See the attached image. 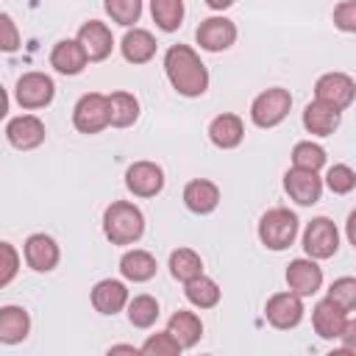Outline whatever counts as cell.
Here are the masks:
<instances>
[{"label": "cell", "mask_w": 356, "mask_h": 356, "mask_svg": "<svg viewBox=\"0 0 356 356\" xmlns=\"http://www.w3.org/2000/svg\"><path fill=\"white\" fill-rule=\"evenodd\" d=\"M103 8L111 17V22L122 28H131L142 17V0H103Z\"/></svg>", "instance_id": "33"}, {"label": "cell", "mask_w": 356, "mask_h": 356, "mask_svg": "<svg viewBox=\"0 0 356 356\" xmlns=\"http://www.w3.org/2000/svg\"><path fill=\"white\" fill-rule=\"evenodd\" d=\"M264 317L273 328H281V331H289L295 328L300 320H303V298L284 289V292H275L267 298L264 303Z\"/></svg>", "instance_id": "9"}, {"label": "cell", "mask_w": 356, "mask_h": 356, "mask_svg": "<svg viewBox=\"0 0 356 356\" xmlns=\"http://www.w3.org/2000/svg\"><path fill=\"white\" fill-rule=\"evenodd\" d=\"M195 42L200 44V50L206 53H220V50H228L234 42H236V25L222 17V14H214V17H206L197 31H195Z\"/></svg>", "instance_id": "10"}, {"label": "cell", "mask_w": 356, "mask_h": 356, "mask_svg": "<svg viewBox=\"0 0 356 356\" xmlns=\"http://www.w3.org/2000/svg\"><path fill=\"white\" fill-rule=\"evenodd\" d=\"M14 97L17 103L25 108V111H36V108H44L53 103L56 97V83L47 72H25L19 75L17 86H14Z\"/></svg>", "instance_id": "6"}, {"label": "cell", "mask_w": 356, "mask_h": 356, "mask_svg": "<svg viewBox=\"0 0 356 356\" xmlns=\"http://www.w3.org/2000/svg\"><path fill=\"white\" fill-rule=\"evenodd\" d=\"M298 236V214L284 209V206H275V209H267L259 220V242L267 248V250H286Z\"/></svg>", "instance_id": "3"}, {"label": "cell", "mask_w": 356, "mask_h": 356, "mask_svg": "<svg viewBox=\"0 0 356 356\" xmlns=\"http://www.w3.org/2000/svg\"><path fill=\"white\" fill-rule=\"evenodd\" d=\"M103 234L111 245H136L145 234V214L131 200H114L103 211Z\"/></svg>", "instance_id": "2"}, {"label": "cell", "mask_w": 356, "mask_h": 356, "mask_svg": "<svg viewBox=\"0 0 356 356\" xmlns=\"http://www.w3.org/2000/svg\"><path fill=\"white\" fill-rule=\"evenodd\" d=\"M125 303H128V286H125L122 281H117V278H103V281H97V284L92 286V306H95V312L114 317L117 312L125 309Z\"/></svg>", "instance_id": "21"}, {"label": "cell", "mask_w": 356, "mask_h": 356, "mask_svg": "<svg viewBox=\"0 0 356 356\" xmlns=\"http://www.w3.org/2000/svg\"><path fill=\"white\" fill-rule=\"evenodd\" d=\"M286 286H289V292H295L300 298L317 295L323 286V267L309 256L292 259L286 267Z\"/></svg>", "instance_id": "12"}, {"label": "cell", "mask_w": 356, "mask_h": 356, "mask_svg": "<svg viewBox=\"0 0 356 356\" xmlns=\"http://www.w3.org/2000/svg\"><path fill=\"white\" fill-rule=\"evenodd\" d=\"M325 298H331L337 306H342L345 312H353L356 309V278H350V275H342V278H337L331 286H328V295Z\"/></svg>", "instance_id": "36"}, {"label": "cell", "mask_w": 356, "mask_h": 356, "mask_svg": "<svg viewBox=\"0 0 356 356\" xmlns=\"http://www.w3.org/2000/svg\"><path fill=\"white\" fill-rule=\"evenodd\" d=\"M125 186L136 197H156L164 189V170L156 161H134L125 170Z\"/></svg>", "instance_id": "11"}, {"label": "cell", "mask_w": 356, "mask_h": 356, "mask_svg": "<svg viewBox=\"0 0 356 356\" xmlns=\"http://www.w3.org/2000/svg\"><path fill=\"white\" fill-rule=\"evenodd\" d=\"M89 58L83 53V47L78 44V39H58L50 50V67L61 75H81L86 70Z\"/></svg>", "instance_id": "19"}, {"label": "cell", "mask_w": 356, "mask_h": 356, "mask_svg": "<svg viewBox=\"0 0 356 356\" xmlns=\"http://www.w3.org/2000/svg\"><path fill=\"white\" fill-rule=\"evenodd\" d=\"M353 97H356V81L348 72H323L314 81V100L337 111H345L353 103Z\"/></svg>", "instance_id": "8"}, {"label": "cell", "mask_w": 356, "mask_h": 356, "mask_svg": "<svg viewBox=\"0 0 356 356\" xmlns=\"http://www.w3.org/2000/svg\"><path fill=\"white\" fill-rule=\"evenodd\" d=\"M334 195H350L356 189V172L348 164H331L323 181Z\"/></svg>", "instance_id": "35"}, {"label": "cell", "mask_w": 356, "mask_h": 356, "mask_svg": "<svg viewBox=\"0 0 356 356\" xmlns=\"http://www.w3.org/2000/svg\"><path fill=\"white\" fill-rule=\"evenodd\" d=\"M209 139L214 147L220 150H234L242 145L245 139V122L239 114H231V111H222L217 114L211 122H209Z\"/></svg>", "instance_id": "18"}, {"label": "cell", "mask_w": 356, "mask_h": 356, "mask_svg": "<svg viewBox=\"0 0 356 356\" xmlns=\"http://www.w3.org/2000/svg\"><path fill=\"white\" fill-rule=\"evenodd\" d=\"M125 309H128V323L134 328H150L161 314L159 300L153 295H134V298H128Z\"/></svg>", "instance_id": "31"}, {"label": "cell", "mask_w": 356, "mask_h": 356, "mask_svg": "<svg viewBox=\"0 0 356 356\" xmlns=\"http://www.w3.org/2000/svg\"><path fill=\"white\" fill-rule=\"evenodd\" d=\"M325 150L312 142V139H303L292 147V167H300V170H312V172H320L325 167Z\"/></svg>", "instance_id": "32"}, {"label": "cell", "mask_w": 356, "mask_h": 356, "mask_svg": "<svg viewBox=\"0 0 356 356\" xmlns=\"http://www.w3.org/2000/svg\"><path fill=\"white\" fill-rule=\"evenodd\" d=\"M334 25L342 33H356V0H342L334 6Z\"/></svg>", "instance_id": "39"}, {"label": "cell", "mask_w": 356, "mask_h": 356, "mask_svg": "<svg viewBox=\"0 0 356 356\" xmlns=\"http://www.w3.org/2000/svg\"><path fill=\"white\" fill-rule=\"evenodd\" d=\"M44 136H47L44 122L36 114H19V117L8 120V125H6V139L17 150H33L44 142Z\"/></svg>", "instance_id": "16"}, {"label": "cell", "mask_w": 356, "mask_h": 356, "mask_svg": "<svg viewBox=\"0 0 356 356\" xmlns=\"http://www.w3.org/2000/svg\"><path fill=\"white\" fill-rule=\"evenodd\" d=\"M289 108H292L289 89L270 86V89H264V92H259L253 97V103H250V122L256 128H264V131L267 128H275V125H281L286 120Z\"/></svg>", "instance_id": "4"}, {"label": "cell", "mask_w": 356, "mask_h": 356, "mask_svg": "<svg viewBox=\"0 0 356 356\" xmlns=\"http://www.w3.org/2000/svg\"><path fill=\"white\" fill-rule=\"evenodd\" d=\"M8 114V92L0 86V120Z\"/></svg>", "instance_id": "42"}, {"label": "cell", "mask_w": 356, "mask_h": 356, "mask_svg": "<svg viewBox=\"0 0 356 356\" xmlns=\"http://www.w3.org/2000/svg\"><path fill=\"white\" fill-rule=\"evenodd\" d=\"M108 97V125L114 128H131L136 120H139V100L136 95L125 92V89H117Z\"/></svg>", "instance_id": "27"}, {"label": "cell", "mask_w": 356, "mask_h": 356, "mask_svg": "<svg viewBox=\"0 0 356 356\" xmlns=\"http://www.w3.org/2000/svg\"><path fill=\"white\" fill-rule=\"evenodd\" d=\"M19 273V253L11 242H0V289L8 286Z\"/></svg>", "instance_id": "37"}, {"label": "cell", "mask_w": 356, "mask_h": 356, "mask_svg": "<svg viewBox=\"0 0 356 356\" xmlns=\"http://www.w3.org/2000/svg\"><path fill=\"white\" fill-rule=\"evenodd\" d=\"M184 348L178 345V339L164 328V331H156V334H150L142 345H139V353H145V356H178Z\"/></svg>", "instance_id": "34"}, {"label": "cell", "mask_w": 356, "mask_h": 356, "mask_svg": "<svg viewBox=\"0 0 356 356\" xmlns=\"http://www.w3.org/2000/svg\"><path fill=\"white\" fill-rule=\"evenodd\" d=\"M19 50V28L17 22L0 11V53H17Z\"/></svg>", "instance_id": "38"}, {"label": "cell", "mask_w": 356, "mask_h": 356, "mask_svg": "<svg viewBox=\"0 0 356 356\" xmlns=\"http://www.w3.org/2000/svg\"><path fill=\"white\" fill-rule=\"evenodd\" d=\"M184 295L195 309H214L220 303V298H222V289L217 286L214 278L200 273V275H195V278H189L184 284Z\"/></svg>", "instance_id": "28"}, {"label": "cell", "mask_w": 356, "mask_h": 356, "mask_svg": "<svg viewBox=\"0 0 356 356\" xmlns=\"http://www.w3.org/2000/svg\"><path fill=\"white\" fill-rule=\"evenodd\" d=\"M156 270H159L156 256L147 253V250H142V248H131V250H125L122 259H120V273H122V278H125V281H134V284L150 281V278L156 275Z\"/></svg>", "instance_id": "24"}, {"label": "cell", "mask_w": 356, "mask_h": 356, "mask_svg": "<svg viewBox=\"0 0 356 356\" xmlns=\"http://www.w3.org/2000/svg\"><path fill=\"white\" fill-rule=\"evenodd\" d=\"M31 331V314L22 306H0V342L17 345Z\"/></svg>", "instance_id": "26"}, {"label": "cell", "mask_w": 356, "mask_h": 356, "mask_svg": "<svg viewBox=\"0 0 356 356\" xmlns=\"http://www.w3.org/2000/svg\"><path fill=\"white\" fill-rule=\"evenodd\" d=\"M72 125L78 134H86V136L108 128V97L100 92L81 95L78 103L72 106Z\"/></svg>", "instance_id": "5"}, {"label": "cell", "mask_w": 356, "mask_h": 356, "mask_svg": "<svg viewBox=\"0 0 356 356\" xmlns=\"http://www.w3.org/2000/svg\"><path fill=\"white\" fill-rule=\"evenodd\" d=\"M167 331H170V334L178 339V345L186 350V348H195V345L200 342V337H203V323H200V317H197L195 312L178 309V312L170 314Z\"/></svg>", "instance_id": "25"}, {"label": "cell", "mask_w": 356, "mask_h": 356, "mask_svg": "<svg viewBox=\"0 0 356 356\" xmlns=\"http://www.w3.org/2000/svg\"><path fill=\"white\" fill-rule=\"evenodd\" d=\"M303 250L309 259L323 261L339 250V228L328 217H314L303 231Z\"/></svg>", "instance_id": "7"}, {"label": "cell", "mask_w": 356, "mask_h": 356, "mask_svg": "<svg viewBox=\"0 0 356 356\" xmlns=\"http://www.w3.org/2000/svg\"><path fill=\"white\" fill-rule=\"evenodd\" d=\"M184 206L192 214H211L220 206V186L209 178H192L184 186Z\"/></svg>", "instance_id": "20"}, {"label": "cell", "mask_w": 356, "mask_h": 356, "mask_svg": "<svg viewBox=\"0 0 356 356\" xmlns=\"http://www.w3.org/2000/svg\"><path fill=\"white\" fill-rule=\"evenodd\" d=\"M284 189L298 206H314L323 195V178L312 170L292 167L284 172Z\"/></svg>", "instance_id": "13"}, {"label": "cell", "mask_w": 356, "mask_h": 356, "mask_svg": "<svg viewBox=\"0 0 356 356\" xmlns=\"http://www.w3.org/2000/svg\"><path fill=\"white\" fill-rule=\"evenodd\" d=\"M236 0H206V6L211 8V11H225V8H231Z\"/></svg>", "instance_id": "40"}, {"label": "cell", "mask_w": 356, "mask_h": 356, "mask_svg": "<svg viewBox=\"0 0 356 356\" xmlns=\"http://www.w3.org/2000/svg\"><path fill=\"white\" fill-rule=\"evenodd\" d=\"M167 267H170V275H172L175 281L186 284L189 278H195V275L203 273V259H200L192 248H175V250L170 253Z\"/></svg>", "instance_id": "29"}, {"label": "cell", "mask_w": 356, "mask_h": 356, "mask_svg": "<svg viewBox=\"0 0 356 356\" xmlns=\"http://www.w3.org/2000/svg\"><path fill=\"white\" fill-rule=\"evenodd\" d=\"M350 312H345L342 306H337L331 298H323L314 303L312 309V325H314V334L320 339H339L345 323H348Z\"/></svg>", "instance_id": "17"}, {"label": "cell", "mask_w": 356, "mask_h": 356, "mask_svg": "<svg viewBox=\"0 0 356 356\" xmlns=\"http://www.w3.org/2000/svg\"><path fill=\"white\" fill-rule=\"evenodd\" d=\"M164 72L181 97H200L209 89V70L189 44H170L164 53Z\"/></svg>", "instance_id": "1"}, {"label": "cell", "mask_w": 356, "mask_h": 356, "mask_svg": "<svg viewBox=\"0 0 356 356\" xmlns=\"http://www.w3.org/2000/svg\"><path fill=\"white\" fill-rule=\"evenodd\" d=\"M108 353H134V356H136V353H139V348H136V345H111V348H108Z\"/></svg>", "instance_id": "41"}, {"label": "cell", "mask_w": 356, "mask_h": 356, "mask_svg": "<svg viewBox=\"0 0 356 356\" xmlns=\"http://www.w3.org/2000/svg\"><path fill=\"white\" fill-rule=\"evenodd\" d=\"M120 50H122V58L128 64H147L153 56H156V36L145 28H128L122 42H120Z\"/></svg>", "instance_id": "22"}, {"label": "cell", "mask_w": 356, "mask_h": 356, "mask_svg": "<svg viewBox=\"0 0 356 356\" xmlns=\"http://www.w3.org/2000/svg\"><path fill=\"white\" fill-rule=\"evenodd\" d=\"M150 14L156 28H161L164 33H172L181 28L186 8H184V0H150Z\"/></svg>", "instance_id": "30"}, {"label": "cell", "mask_w": 356, "mask_h": 356, "mask_svg": "<svg viewBox=\"0 0 356 356\" xmlns=\"http://www.w3.org/2000/svg\"><path fill=\"white\" fill-rule=\"evenodd\" d=\"M22 256H25V264L33 273H50V270H56V264L61 259V250H58V242L53 236L31 234L22 245Z\"/></svg>", "instance_id": "14"}, {"label": "cell", "mask_w": 356, "mask_h": 356, "mask_svg": "<svg viewBox=\"0 0 356 356\" xmlns=\"http://www.w3.org/2000/svg\"><path fill=\"white\" fill-rule=\"evenodd\" d=\"M339 120H342V111H337L320 100H312L303 108V128L312 136H331L339 128Z\"/></svg>", "instance_id": "23"}, {"label": "cell", "mask_w": 356, "mask_h": 356, "mask_svg": "<svg viewBox=\"0 0 356 356\" xmlns=\"http://www.w3.org/2000/svg\"><path fill=\"white\" fill-rule=\"evenodd\" d=\"M75 39H78V44L83 47V53H86L89 61H103V58H108L111 50H114L111 28H108L106 22H100V19L83 22V25L78 28V36H75Z\"/></svg>", "instance_id": "15"}]
</instances>
